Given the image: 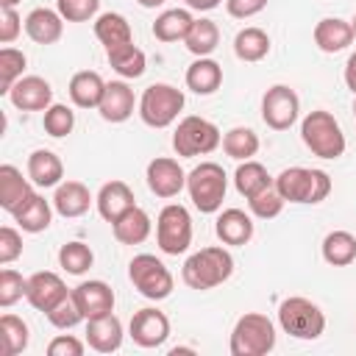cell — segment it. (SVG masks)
<instances>
[{"mask_svg":"<svg viewBox=\"0 0 356 356\" xmlns=\"http://www.w3.org/2000/svg\"><path fill=\"white\" fill-rule=\"evenodd\" d=\"M234 273V256L220 248V245H209V248H200L195 250L184 267H181V281L189 286V289H214L220 284H225Z\"/></svg>","mask_w":356,"mask_h":356,"instance_id":"cell-1","label":"cell"},{"mask_svg":"<svg viewBox=\"0 0 356 356\" xmlns=\"http://www.w3.org/2000/svg\"><path fill=\"white\" fill-rule=\"evenodd\" d=\"M275 189L286 203H323L331 195V178L317 167H286L275 175Z\"/></svg>","mask_w":356,"mask_h":356,"instance_id":"cell-2","label":"cell"},{"mask_svg":"<svg viewBox=\"0 0 356 356\" xmlns=\"http://www.w3.org/2000/svg\"><path fill=\"white\" fill-rule=\"evenodd\" d=\"M300 139L320 159H339L345 153V134H342L337 117L325 108H314L303 117Z\"/></svg>","mask_w":356,"mask_h":356,"instance_id":"cell-3","label":"cell"},{"mask_svg":"<svg viewBox=\"0 0 356 356\" xmlns=\"http://www.w3.org/2000/svg\"><path fill=\"white\" fill-rule=\"evenodd\" d=\"M186 192L197 211L214 214L222 209V200L228 192V175L217 161H200L186 175Z\"/></svg>","mask_w":356,"mask_h":356,"instance_id":"cell-4","label":"cell"},{"mask_svg":"<svg viewBox=\"0 0 356 356\" xmlns=\"http://www.w3.org/2000/svg\"><path fill=\"white\" fill-rule=\"evenodd\" d=\"M231 356H264L275 348V325L261 312H245L231 331Z\"/></svg>","mask_w":356,"mask_h":356,"instance_id":"cell-5","label":"cell"},{"mask_svg":"<svg viewBox=\"0 0 356 356\" xmlns=\"http://www.w3.org/2000/svg\"><path fill=\"white\" fill-rule=\"evenodd\" d=\"M278 325L284 334L295 339H317L325 331V314L323 309L309 298H284L278 306Z\"/></svg>","mask_w":356,"mask_h":356,"instance_id":"cell-6","label":"cell"},{"mask_svg":"<svg viewBox=\"0 0 356 356\" xmlns=\"http://www.w3.org/2000/svg\"><path fill=\"white\" fill-rule=\"evenodd\" d=\"M184 92L172 83H150L139 97V117L150 128H170L184 111Z\"/></svg>","mask_w":356,"mask_h":356,"instance_id":"cell-7","label":"cell"},{"mask_svg":"<svg viewBox=\"0 0 356 356\" xmlns=\"http://www.w3.org/2000/svg\"><path fill=\"white\" fill-rule=\"evenodd\" d=\"M222 145V134L220 128L206 120V117H184L172 134V150L184 159H192V156H209L214 153L217 147Z\"/></svg>","mask_w":356,"mask_h":356,"instance_id":"cell-8","label":"cell"},{"mask_svg":"<svg viewBox=\"0 0 356 356\" xmlns=\"http://www.w3.org/2000/svg\"><path fill=\"white\" fill-rule=\"evenodd\" d=\"M156 245L167 256H181L192 245V217L186 206L167 203L156 220Z\"/></svg>","mask_w":356,"mask_h":356,"instance_id":"cell-9","label":"cell"},{"mask_svg":"<svg viewBox=\"0 0 356 356\" xmlns=\"http://www.w3.org/2000/svg\"><path fill=\"white\" fill-rule=\"evenodd\" d=\"M128 278L139 289V295H145L147 300H164V298L172 295V286H175L172 273L153 253L134 256L131 264H128Z\"/></svg>","mask_w":356,"mask_h":356,"instance_id":"cell-10","label":"cell"},{"mask_svg":"<svg viewBox=\"0 0 356 356\" xmlns=\"http://www.w3.org/2000/svg\"><path fill=\"white\" fill-rule=\"evenodd\" d=\"M300 114V97L292 86L286 83H275L264 92L261 97V120L267 122V128L273 131H286L295 125Z\"/></svg>","mask_w":356,"mask_h":356,"instance_id":"cell-11","label":"cell"},{"mask_svg":"<svg viewBox=\"0 0 356 356\" xmlns=\"http://www.w3.org/2000/svg\"><path fill=\"white\" fill-rule=\"evenodd\" d=\"M128 334L139 348H161L170 337V317L161 309H139L128 323Z\"/></svg>","mask_w":356,"mask_h":356,"instance_id":"cell-12","label":"cell"},{"mask_svg":"<svg viewBox=\"0 0 356 356\" xmlns=\"http://www.w3.org/2000/svg\"><path fill=\"white\" fill-rule=\"evenodd\" d=\"M72 292L67 289V284L61 281V275L58 273H50V270H39V273H33L31 278H28V292H25V298H28V303L36 309V312H50V309H56L64 298H70Z\"/></svg>","mask_w":356,"mask_h":356,"instance_id":"cell-13","label":"cell"},{"mask_svg":"<svg viewBox=\"0 0 356 356\" xmlns=\"http://www.w3.org/2000/svg\"><path fill=\"white\" fill-rule=\"evenodd\" d=\"M147 186L156 197H175L184 186H186V172L181 170V164L170 156H156L150 164H147Z\"/></svg>","mask_w":356,"mask_h":356,"instance_id":"cell-14","label":"cell"},{"mask_svg":"<svg viewBox=\"0 0 356 356\" xmlns=\"http://www.w3.org/2000/svg\"><path fill=\"white\" fill-rule=\"evenodd\" d=\"M6 97L19 111H47L53 106V86L39 75H22Z\"/></svg>","mask_w":356,"mask_h":356,"instance_id":"cell-15","label":"cell"},{"mask_svg":"<svg viewBox=\"0 0 356 356\" xmlns=\"http://www.w3.org/2000/svg\"><path fill=\"white\" fill-rule=\"evenodd\" d=\"M72 298H75V303H78V309L86 320H95V317H103V314L114 312V289L100 278L81 281L72 289Z\"/></svg>","mask_w":356,"mask_h":356,"instance_id":"cell-16","label":"cell"},{"mask_svg":"<svg viewBox=\"0 0 356 356\" xmlns=\"http://www.w3.org/2000/svg\"><path fill=\"white\" fill-rule=\"evenodd\" d=\"M95 206H97V211L106 222H114L128 209L136 206V197H134V189L125 181H108V184L100 186V192L95 197Z\"/></svg>","mask_w":356,"mask_h":356,"instance_id":"cell-17","label":"cell"},{"mask_svg":"<svg viewBox=\"0 0 356 356\" xmlns=\"http://www.w3.org/2000/svg\"><path fill=\"white\" fill-rule=\"evenodd\" d=\"M122 323L120 317L111 312V314H103V317H95V320H86V345L97 353H114L120 350L122 345Z\"/></svg>","mask_w":356,"mask_h":356,"instance_id":"cell-18","label":"cell"},{"mask_svg":"<svg viewBox=\"0 0 356 356\" xmlns=\"http://www.w3.org/2000/svg\"><path fill=\"white\" fill-rule=\"evenodd\" d=\"M134 106H136L134 89L125 81H108L97 111H100V117L106 122H125L134 114Z\"/></svg>","mask_w":356,"mask_h":356,"instance_id":"cell-19","label":"cell"},{"mask_svg":"<svg viewBox=\"0 0 356 356\" xmlns=\"http://www.w3.org/2000/svg\"><path fill=\"white\" fill-rule=\"evenodd\" d=\"M92 206V195L86 189V184L81 181H61L56 186V195H53V209L67 217V220H75V217H83Z\"/></svg>","mask_w":356,"mask_h":356,"instance_id":"cell-20","label":"cell"},{"mask_svg":"<svg viewBox=\"0 0 356 356\" xmlns=\"http://www.w3.org/2000/svg\"><path fill=\"white\" fill-rule=\"evenodd\" d=\"M214 231H217L222 245L239 248V245H248L253 239V220L242 209H222L217 222H214Z\"/></svg>","mask_w":356,"mask_h":356,"instance_id":"cell-21","label":"cell"},{"mask_svg":"<svg viewBox=\"0 0 356 356\" xmlns=\"http://www.w3.org/2000/svg\"><path fill=\"white\" fill-rule=\"evenodd\" d=\"M33 181L22 178V172L14 164H0V206L14 214L31 195H33Z\"/></svg>","mask_w":356,"mask_h":356,"instance_id":"cell-22","label":"cell"},{"mask_svg":"<svg viewBox=\"0 0 356 356\" xmlns=\"http://www.w3.org/2000/svg\"><path fill=\"white\" fill-rule=\"evenodd\" d=\"M25 33L36 44H56L64 33V17L53 8H33L25 17Z\"/></svg>","mask_w":356,"mask_h":356,"instance_id":"cell-23","label":"cell"},{"mask_svg":"<svg viewBox=\"0 0 356 356\" xmlns=\"http://www.w3.org/2000/svg\"><path fill=\"white\" fill-rule=\"evenodd\" d=\"M67 92L78 108H97L103 100V92H106V81L95 70H81L70 78Z\"/></svg>","mask_w":356,"mask_h":356,"instance_id":"cell-24","label":"cell"},{"mask_svg":"<svg viewBox=\"0 0 356 356\" xmlns=\"http://www.w3.org/2000/svg\"><path fill=\"white\" fill-rule=\"evenodd\" d=\"M111 231H114V239L122 242V245H142L153 231V220L145 209L134 206L120 220L111 222Z\"/></svg>","mask_w":356,"mask_h":356,"instance_id":"cell-25","label":"cell"},{"mask_svg":"<svg viewBox=\"0 0 356 356\" xmlns=\"http://www.w3.org/2000/svg\"><path fill=\"white\" fill-rule=\"evenodd\" d=\"M353 42V28L348 19L339 17H325L314 25V44L323 53H339Z\"/></svg>","mask_w":356,"mask_h":356,"instance_id":"cell-26","label":"cell"},{"mask_svg":"<svg viewBox=\"0 0 356 356\" xmlns=\"http://www.w3.org/2000/svg\"><path fill=\"white\" fill-rule=\"evenodd\" d=\"M28 178H31L36 186H42V189L58 186L61 178H64V164H61V159H58L53 150L39 147V150H33V153L28 156Z\"/></svg>","mask_w":356,"mask_h":356,"instance_id":"cell-27","label":"cell"},{"mask_svg":"<svg viewBox=\"0 0 356 356\" xmlns=\"http://www.w3.org/2000/svg\"><path fill=\"white\" fill-rule=\"evenodd\" d=\"M11 217H14V222H17L22 231H28V234H42V231L50 228L53 206H50V200H44L39 192H33Z\"/></svg>","mask_w":356,"mask_h":356,"instance_id":"cell-28","label":"cell"},{"mask_svg":"<svg viewBox=\"0 0 356 356\" xmlns=\"http://www.w3.org/2000/svg\"><path fill=\"white\" fill-rule=\"evenodd\" d=\"M220 83H222V67L211 56L195 58L186 67V89H192L195 95H214Z\"/></svg>","mask_w":356,"mask_h":356,"instance_id":"cell-29","label":"cell"},{"mask_svg":"<svg viewBox=\"0 0 356 356\" xmlns=\"http://www.w3.org/2000/svg\"><path fill=\"white\" fill-rule=\"evenodd\" d=\"M273 184H275V178L267 172V167L259 164V161H253V159L239 161V167H236V172H234V186H236V192H239L245 200H250L253 195H259L261 189H267V186H273Z\"/></svg>","mask_w":356,"mask_h":356,"instance_id":"cell-30","label":"cell"},{"mask_svg":"<svg viewBox=\"0 0 356 356\" xmlns=\"http://www.w3.org/2000/svg\"><path fill=\"white\" fill-rule=\"evenodd\" d=\"M195 17L186 8H167L156 17L153 22V36L159 42H184L189 28H192Z\"/></svg>","mask_w":356,"mask_h":356,"instance_id":"cell-31","label":"cell"},{"mask_svg":"<svg viewBox=\"0 0 356 356\" xmlns=\"http://www.w3.org/2000/svg\"><path fill=\"white\" fill-rule=\"evenodd\" d=\"M267 53H270V36H267L264 28L250 25V28H242V31L234 36V56H236L239 61L256 64V61H261Z\"/></svg>","mask_w":356,"mask_h":356,"instance_id":"cell-32","label":"cell"},{"mask_svg":"<svg viewBox=\"0 0 356 356\" xmlns=\"http://www.w3.org/2000/svg\"><path fill=\"white\" fill-rule=\"evenodd\" d=\"M106 58H108L111 70H114L117 75H122V78H139V75H145V67H147L145 53H142L134 42L108 47V50H106Z\"/></svg>","mask_w":356,"mask_h":356,"instance_id":"cell-33","label":"cell"},{"mask_svg":"<svg viewBox=\"0 0 356 356\" xmlns=\"http://www.w3.org/2000/svg\"><path fill=\"white\" fill-rule=\"evenodd\" d=\"M323 259L331 267H348L356 261V236L350 231H328L323 239Z\"/></svg>","mask_w":356,"mask_h":356,"instance_id":"cell-34","label":"cell"},{"mask_svg":"<svg viewBox=\"0 0 356 356\" xmlns=\"http://www.w3.org/2000/svg\"><path fill=\"white\" fill-rule=\"evenodd\" d=\"M95 36L106 50L117 47V44H125V42H134L131 22L117 11H106V14H100L95 19Z\"/></svg>","mask_w":356,"mask_h":356,"instance_id":"cell-35","label":"cell"},{"mask_svg":"<svg viewBox=\"0 0 356 356\" xmlns=\"http://www.w3.org/2000/svg\"><path fill=\"white\" fill-rule=\"evenodd\" d=\"M184 44L197 58L211 56L217 50V44H220V28H217V22L214 19H206V17L195 19L192 28H189V33H186V39H184Z\"/></svg>","mask_w":356,"mask_h":356,"instance_id":"cell-36","label":"cell"},{"mask_svg":"<svg viewBox=\"0 0 356 356\" xmlns=\"http://www.w3.org/2000/svg\"><path fill=\"white\" fill-rule=\"evenodd\" d=\"M259 136H256V131H250V128H245V125H236V128H231V131H225V136H222V150H225V156H231V159H236V161H248V159H253L256 153H259Z\"/></svg>","mask_w":356,"mask_h":356,"instance_id":"cell-37","label":"cell"},{"mask_svg":"<svg viewBox=\"0 0 356 356\" xmlns=\"http://www.w3.org/2000/svg\"><path fill=\"white\" fill-rule=\"evenodd\" d=\"M0 339H3V353L6 356L22 353L28 348V339H31L28 323L17 314H3L0 317Z\"/></svg>","mask_w":356,"mask_h":356,"instance_id":"cell-38","label":"cell"},{"mask_svg":"<svg viewBox=\"0 0 356 356\" xmlns=\"http://www.w3.org/2000/svg\"><path fill=\"white\" fill-rule=\"evenodd\" d=\"M58 264H61L70 275H83V273L95 264V253H92V248H89L86 242L72 239V242L61 245V250H58Z\"/></svg>","mask_w":356,"mask_h":356,"instance_id":"cell-39","label":"cell"},{"mask_svg":"<svg viewBox=\"0 0 356 356\" xmlns=\"http://www.w3.org/2000/svg\"><path fill=\"white\" fill-rule=\"evenodd\" d=\"M25 67H28V58H25L22 50H17V47H3L0 50V95L11 92V86L22 78Z\"/></svg>","mask_w":356,"mask_h":356,"instance_id":"cell-40","label":"cell"},{"mask_svg":"<svg viewBox=\"0 0 356 356\" xmlns=\"http://www.w3.org/2000/svg\"><path fill=\"white\" fill-rule=\"evenodd\" d=\"M44 131L50 134V136H56V139H61V136H67V134H72V128H75V111L70 108V106H64V103H53L47 111H44Z\"/></svg>","mask_w":356,"mask_h":356,"instance_id":"cell-41","label":"cell"},{"mask_svg":"<svg viewBox=\"0 0 356 356\" xmlns=\"http://www.w3.org/2000/svg\"><path fill=\"white\" fill-rule=\"evenodd\" d=\"M284 203H286V200L278 195L275 184H273V186H267V189H261L259 195H253V197L248 200L250 214H253V217H259V220H273V217H278V214H281V209H284Z\"/></svg>","mask_w":356,"mask_h":356,"instance_id":"cell-42","label":"cell"},{"mask_svg":"<svg viewBox=\"0 0 356 356\" xmlns=\"http://www.w3.org/2000/svg\"><path fill=\"white\" fill-rule=\"evenodd\" d=\"M25 292H28V278H22L11 267H3L0 270V306L3 309L14 306L19 298H25Z\"/></svg>","mask_w":356,"mask_h":356,"instance_id":"cell-43","label":"cell"},{"mask_svg":"<svg viewBox=\"0 0 356 356\" xmlns=\"http://www.w3.org/2000/svg\"><path fill=\"white\" fill-rule=\"evenodd\" d=\"M44 317L50 320V325H56V328H61V331L75 328L81 320H86V317L81 314V309H78V303H75V298H72V295H70V298H64V300H61L56 309H50Z\"/></svg>","mask_w":356,"mask_h":356,"instance_id":"cell-44","label":"cell"},{"mask_svg":"<svg viewBox=\"0 0 356 356\" xmlns=\"http://www.w3.org/2000/svg\"><path fill=\"white\" fill-rule=\"evenodd\" d=\"M100 0H56V11L67 22H86L97 14Z\"/></svg>","mask_w":356,"mask_h":356,"instance_id":"cell-45","label":"cell"},{"mask_svg":"<svg viewBox=\"0 0 356 356\" xmlns=\"http://www.w3.org/2000/svg\"><path fill=\"white\" fill-rule=\"evenodd\" d=\"M22 256V236L17 228L3 225L0 228V264H11Z\"/></svg>","mask_w":356,"mask_h":356,"instance_id":"cell-46","label":"cell"},{"mask_svg":"<svg viewBox=\"0 0 356 356\" xmlns=\"http://www.w3.org/2000/svg\"><path fill=\"white\" fill-rule=\"evenodd\" d=\"M47 356H83V342L72 334H58L47 342Z\"/></svg>","mask_w":356,"mask_h":356,"instance_id":"cell-47","label":"cell"},{"mask_svg":"<svg viewBox=\"0 0 356 356\" xmlns=\"http://www.w3.org/2000/svg\"><path fill=\"white\" fill-rule=\"evenodd\" d=\"M22 31V19L14 8H0V42L11 44Z\"/></svg>","mask_w":356,"mask_h":356,"instance_id":"cell-48","label":"cell"},{"mask_svg":"<svg viewBox=\"0 0 356 356\" xmlns=\"http://www.w3.org/2000/svg\"><path fill=\"white\" fill-rule=\"evenodd\" d=\"M270 0H225V11L236 19H248V17H256L259 11L267 8Z\"/></svg>","mask_w":356,"mask_h":356,"instance_id":"cell-49","label":"cell"},{"mask_svg":"<svg viewBox=\"0 0 356 356\" xmlns=\"http://www.w3.org/2000/svg\"><path fill=\"white\" fill-rule=\"evenodd\" d=\"M345 83H348V89L356 95V50L348 56V61H345Z\"/></svg>","mask_w":356,"mask_h":356,"instance_id":"cell-50","label":"cell"},{"mask_svg":"<svg viewBox=\"0 0 356 356\" xmlns=\"http://www.w3.org/2000/svg\"><path fill=\"white\" fill-rule=\"evenodd\" d=\"M189 8H195V11H211V8H217L222 0H184Z\"/></svg>","mask_w":356,"mask_h":356,"instance_id":"cell-51","label":"cell"},{"mask_svg":"<svg viewBox=\"0 0 356 356\" xmlns=\"http://www.w3.org/2000/svg\"><path fill=\"white\" fill-rule=\"evenodd\" d=\"M142 8H159V6H164L167 0H136Z\"/></svg>","mask_w":356,"mask_h":356,"instance_id":"cell-52","label":"cell"},{"mask_svg":"<svg viewBox=\"0 0 356 356\" xmlns=\"http://www.w3.org/2000/svg\"><path fill=\"white\" fill-rule=\"evenodd\" d=\"M170 353H172V356H178V353H195V348H172Z\"/></svg>","mask_w":356,"mask_h":356,"instance_id":"cell-53","label":"cell"},{"mask_svg":"<svg viewBox=\"0 0 356 356\" xmlns=\"http://www.w3.org/2000/svg\"><path fill=\"white\" fill-rule=\"evenodd\" d=\"M19 0H0V8H14Z\"/></svg>","mask_w":356,"mask_h":356,"instance_id":"cell-54","label":"cell"},{"mask_svg":"<svg viewBox=\"0 0 356 356\" xmlns=\"http://www.w3.org/2000/svg\"><path fill=\"white\" fill-rule=\"evenodd\" d=\"M350 28H353V39H356V14H353V19H350Z\"/></svg>","mask_w":356,"mask_h":356,"instance_id":"cell-55","label":"cell"},{"mask_svg":"<svg viewBox=\"0 0 356 356\" xmlns=\"http://www.w3.org/2000/svg\"><path fill=\"white\" fill-rule=\"evenodd\" d=\"M353 114H356V95H353Z\"/></svg>","mask_w":356,"mask_h":356,"instance_id":"cell-56","label":"cell"}]
</instances>
